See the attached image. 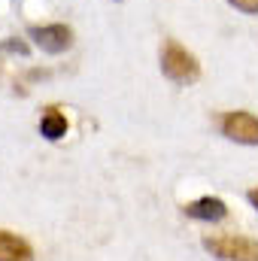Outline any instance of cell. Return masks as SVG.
Returning <instances> with one entry per match:
<instances>
[{
  "label": "cell",
  "mask_w": 258,
  "mask_h": 261,
  "mask_svg": "<svg viewBox=\"0 0 258 261\" xmlns=\"http://www.w3.org/2000/svg\"><path fill=\"white\" fill-rule=\"evenodd\" d=\"M203 249L219 261H258V243L240 234H213L203 237Z\"/></svg>",
  "instance_id": "cell-2"
},
{
  "label": "cell",
  "mask_w": 258,
  "mask_h": 261,
  "mask_svg": "<svg viewBox=\"0 0 258 261\" xmlns=\"http://www.w3.org/2000/svg\"><path fill=\"white\" fill-rule=\"evenodd\" d=\"M28 37L49 55H61L73 46V31L67 24H43V28L34 24V28H28Z\"/></svg>",
  "instance_id": "cell-4"
},
{
  "label": "cell",
  "mask_w": 258,
  "mask_h": 261,
  "mask_svg": "<svg viewBox=\"0 0 258 261\" xmlns=\"http://www.w3.org/2000/svg\"><path fill=\"white\" fill-rule=\"evenodd\" d=\"M3 49L6 52H15V55H28V43H21V40H6Z\"/></svg>",
  "instance_id": "cell-9"
},
{
  "label": "cell",
  "mask_w": 258,
  "mask_h": 261,
  "mask_svg": "<svg viewBox=\"0 0 258 261\" xmlns=\"http://www.w3.org/2000/svg\"><path fill=\"white\" fill-rule=\"evenodd\" d=\"M161 73L176 85H192V82L200 79V64L176 40H164V46H161Z\"/></svg>",
  "instance_id": "cell-1"
},
{
  "label": "cell",
  "mask_w": 258,
  "mask_h": 261,
  "mask_svg": "<svg viewBox=\"0 0 258 261\" xmlns=\"http://www.w3.org/2000/svg\"><path fill=\"white\" fill-rule=\"evenodd\" d=\"M234 9H240V12H246V15H255L258 12V0H228Z\"/></svg>",
  "instance_id": "cell-8"
},
{
  "label": "cell",
  "mask_w": 258,
  "mask_h": 261,
  "mask_svg": "<svg viewBox=\"0 0 258 261\" xmlns=\"http://www.w3.org/2000/svg\"><path fill=\"white\" fill-rule=\"evenodd\" d=\"M222 134L234 143H243V146H258V119L246 110H234V113H225L222 116Z\"/></svg>",
  "instance_id": "cell-3"
},
{
  "label": "cell",
  "mask_w": 258,
  "mask_h": 261,
  "mask_svg": "<svg viewBox=\"0 0 258 261\" xmlns=\"http://www.w3.org/2000/svg\"><path fill=\"white\" fill-rule=\"evenodd\" d=\"M0 261H34V249L18 234L0 228Z\"/></svg>",
  "instance_id": "cell-6"
},
{
  "label": "cell",
  "mask_w": 258,
  "mask_h": 261,
  "mask_svg": "<svg viewBox=\"0 0 258 261\" xmlns=\"http://www.w3.org/2000/svg\"><path fill=\"white\" fill-rule=\"evenodd\" d=\"M186 216L200 219V222H222L228 216V206L219 197H197L192 203H186Z\"/></svg>",
  "instance_id": "cell-5"
},
{
  "label": "cell",
  "mask_w": 258,
  "mask_h": 261,
  "mask_svg": "<svg viewBox=\"0 0 258 261\" xmlns=\"http://www.w3.org/2000/svg\"><path fill=\"white\" fill-rule=\"evenodd\" d=\"M246 197H249V203H252V206L258 210V189H252V192H249Z\"/></svg>",
  "instance_id": "cell-10"
},
{
  "label": "cell",
  "mask_w": 258,
  "mask_h": 261,
  "mask_svg": "<svg viewBox=\"0 0 258 261\" xmlns=\"http://www.w3.org/2000/svg\"><path fill=\"white\" fill-rule=\"evenodd\" d=\"M40 134H43L46 140H61L67 134V119L55 110V107H49V110L43 113V119H40Z\"/></svg>",
  "instance_id": "cell-7"
}]
</instances>
